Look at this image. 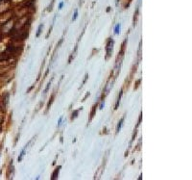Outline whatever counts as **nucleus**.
<instances>
[{"label":"nucleus","mask_w":192,"mask_h":180,"mask_svg":"<svg viewBox=\"0 0 192 180\" xmlns=\"http://www.w3.org/2000/svg\"><path fill=\"white\" fill-rule=\"evenodd\" d=\"M124 119H125V118H122L121 119H120V122H118V125H117V129H116V133H118L120 130H121V127H122V123H123V122H124Z\"/></svg>","instance_id":"4"},{"label":"nucleus","mask_w":192,"mask_h":180,"mask_svg":"<svg viewBox=\"0 0 192 180\" xmlns=\"http://www.w3.org/2000/svg\"><path fill=\"white\" fill-rule=\"evenodd\" d=\"M60 169H61V166H59L57 169L54 170V172H53V174H52V177H51V179H56V178L58 177V175H59V172H60Z\"/></svg>","instance_id":"2"},{"label":"nucleus","mask_w":192,"mask_h":180,"mask_svg":"<svg viewBox=\"0 0 192 180\" xmlns=\"http://www.w3.org/2000/svg\"><path fill=\"white\" fill-rule=\"evenodd\" d=\"M120 29H121V25H120V24H117L115 26V28H114V34L118 35L119 33H120Z\"/></svg>","instance_id":"6"},{"label":"nucleus","mask_w":192,"mask_h":180,"mask_svg":"<svg viewBox=\"0 0 192 180\" xmlns=\"http://www.w3.org/2000/svg\"><path fill=\"white\" fill-rule=\"evenodd\" d=\"M62 119H63V118H60V119H59V122H58V127L61 125V122H62Z\"/></svg>","instance_id":"13"},{"label":"nucleus","mask_w":192,"mask_h":180,"mask_svg":"<svg viewBox=\"0 0 192 180\" xmlns=\"http://www.w3.org/2000/svg\"><path fill=\"white\" fill-rule=\"evenodd\" d=\"M54 96L55 95H52V97H51V100L48 102V104H47V110H49V108H50V106H51V104H52V102H53V99H54Z\"/></svg>","instance_id":"9"},{"label":"nucleus","mask_w":192,"mask_h":180,"mask_svg":"<svg viewBox=\"0 0 192 180\" xmlns=\"http://www.w3.org/2000/svg\"><path fill=\"white\" fill-rule=\"evenodd\" d=\"M113 40H110L107 44V56H106V60H108L109 57L111 55V52H113Z\"/></svg>","instance_id":"1"},{"label":"nucleus","mask_w":192,"mask_h":180,"mask_svg":"<svg viewBox=\"0 0 192 180\" xmlns=\"http://www.w3.org/2000/svg\"><path fill=\"white\" fill-rule=\"evenodd\" d=\"M26 148H27V145L25 146V147H24L23 149H22V151H21L20 155H19V157H18V162L22 161V159H23L24 155H25V151H26Z\"/></svg>","instance_id":"3"},{"label":"nucleus","mask_w":192,"mask_h":180,"mask_svg":"<svg viewBox=\"0 0 192 180\" xmlns=\"http://www.w3.org/2000/svg\"><path fill=\"white\" fill-rule=\"evenodd\" d=\"M50 85H51V81L49 83H48V85H47V87H46V89L44 90V93H46L48 92V90H49V88H50Z\"/></svg>","instance_id":"11"},{"label":"nucleus","mask_w":192,"mask_h":180,"mask_svg":"<svg viewBox=\"0 0 192 180\" xmlns=\"http://www.w3.org/2000/svg\"><path fill=\"white\" fill-rule=\"evenodd\" d=\"M141 119H142V114L140 115V118H139V119H138V122H137V127H138V126H139V124H140V122H141Z\"/></svg>","instance_id":"12"},{"label":"nucleus","mask_w":192,"mask_h":180,"mask_svg":"<svg viewBox=\"0 0 192 180\" xmlns=\"http://www.w3.org/2000/svg\"><path fill=\"white\" fill-rule=\"evenodd\" d=\"M63 2H61V3H60V5H59V8L62 9V8H63Z\"/></svg>","instance_id":"14"},{"label":"nucleus","mask_w":192,"mask_h":180,"mask_svg":"<svg viewBox=\"0 0 192 180\" xmlns=\"http://www.w3.org/2000/svg\"><path fill=\"white\" fill-rule=\"evenodd\" d=\"M78 16V10H75V13H74V16L72 17V20H75Z\"/></svg>","instance_id":"10"},{"label":"nucleus","mask_w":192,"mask_h":180,"mask_svg":"<svg viewBox=\"0 0 192 180\" xmlns=\"http://www.w3.org/2000/svg\"><path fill=\"white\" fill-rule=\"evenodd\" d=\"M121 96H122V91H120V93H119V95H118V98H117V102H116V104H115V110L117 108H118V105H119V103H120V99H121Z\"/></svg>","instance_id":"5"},{"label":"nucleus","mask_w":192,"mask_h":180,"mask_svg":"<svg viewBox=\"0 0 192 180\" xmlns=\"http://www.w3.org/2000/svg\"><path fill=\"white\" fill-rule=\"evenodd\" d=\"M1 172H1V170H0V174H1Z\"/></svg>","instance_id":"15"},{"label":"nucleus","mask_w":192,"mask_h":180,"mask_svg":"<svg viewBox=\"0 0 192 180\" xmlns=\"http://www.w3.org/2000/svg\"><path fill=\"white\" fill-rule=\"evenodd\" d=\"M78 113H79V110H77V111H74V114H72V116H71V120H73L77 116V115H78Z\"/></svg>","instance_id":"8"},{"label":"nucleus","mask_w":192,"mask_h":180,"mask_svg":"<svg viewBox=\"0 0 192 180\" xmlns=\"http://www.w3.org/2000/svg\"><path fill=\"white\" fill-rule=\"evenodd\" d=\"M41 28H43V24H40L39 26V29H38V33H37V37H40V32H41Z\"/></svg>","instance_id":"7"}]
</instances>
